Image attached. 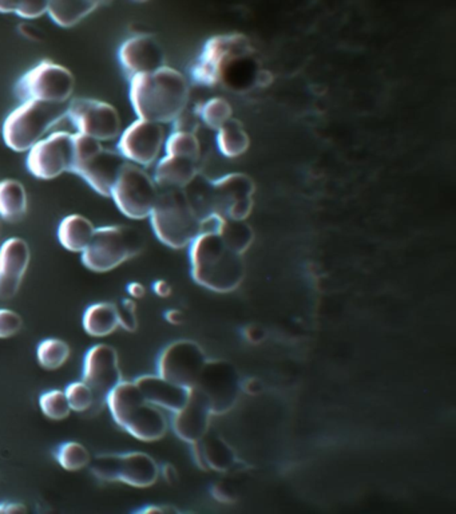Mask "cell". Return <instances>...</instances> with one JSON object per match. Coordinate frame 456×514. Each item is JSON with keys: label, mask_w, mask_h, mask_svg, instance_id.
I'll list each match as a JSON object with an SVG mask.
<instances>
[{"label": "cell", "mask_w": 456, "mask_h": 514, "mask_svg": "<svg viewBox=\"0 0 456 514\" xmlns=\"http://www.w3.org/2000/svg\"><path fill=\"white\" fill-rule=\"evenodd\" d=\"M129 80V97L138 118L173 124L188 107L190 86L178 70L163 66Z\"/></svg>", "instance_id": "1"}, {"label": "cell", "mask_w": 456, "mask_h": 514, "mask_svg": "<svg viewBox=\"0 0 456 514\" xmlns=\"http://www.w3.org/2000/svg\"><path fill=\"white\" fill-rule=\"evenodd\" d=\"M190 272L194 282L207 291L229 294L245 277L242 255L236 253L213 232H201L189 245Z\"/></svg>", "instance_id": "2"}, {"label": "cell", "mask_w": 456, "mask_h": 514, "mask_svg": "<svg viewBox=\"0 0 456 514\" xmlns=\"http://www.w3.org/2000/svg\"><path fill=\"white\" fill-rule=\"evenodd\" d=\"M106 405L114 422L138 441L156 442L168 433L162 409L146 400L134 380H121L107 395Z\"/></svg>", "instance_id": "3"}, {"label": "cell", "mask_w": 456, "mask_h": 514, "mask_svg": "<svg viewBox=\"0 0 456 514\" xmlns=\"http://www.w3.org/2000/svg\"><path fill=\"white\" fill-rule=\"evenodd\" d=\"M148 218L156 237L173 250L189 248L201 233V221L183 189H160Z\"/></svg>", "instance_id": "4"}, {"label": "cell", "mask_w": 456, "mask_h": 514, "mask_svg": "<svg viewBox=\"0 0 456 514\" xmlns=\"http://www.w3.org/2000/svg\"><path fill=\"white\" fill-rule=\"evenodd\" d=\"M69 103L28 100L13 109L1 126L4 144L13 151H28L47 132L66 118Z\"/></svg>", "instance_id": "5"}, {"label": "cell", "mask_w": 456, "mask_h": 514, "mask_svg": "<svg viewBox=\"0 0 456 514\" xmlns=\"http://www.w3.org/2000/svg\"><path fill=\"white\" fill-rule=\"evenodd\" d=\"M146 240L139 229L130 225H104L95 228L92 242L82 252V263L92 272L104 274L137 257Z\"/></svg>", "instance_id": "6"}, {"label": "cell", "mask_w": 456, "mask_h": 514, "mask_svg": "<svg viewBox=\"0 0 456 514\" xmlns=\"http://www.w3.org/2000/svg\"><path fill=\"white\" fill-rule=\"evenodd\" d=\"M90 465L98 480L122 482L138 489L150 488L160 478L158 464L142 451L103 453L94 458Z\"/></svg>", "instance_id": "7"}, {"label": "cell", "mask_w": 456, "mask_h": 514, "mask_svg": "<svg viewBox=\"0 0 456 514\" xmlns=\"http://www.w3.org/2000/svg\"><path fill=\"white\" fill-rule=\"evenodd\" d=\"M251 46L244 34L215 35L207 39L192 66V78L202 86H215L225 75L232 63L249 55Z\"/></svg>", "instance_id": "8"}, {"label": "cell", "mask_w": 456, "mask_h": 514, "mask_svg": "<svg viewBox=\"0 0 456 514\" xmlns=\"http://www.w3.org/2000/svg\"><path fill=\"white\" fill-rule=\"evenodd\" d=\"M74 89L75 78L69 69L53 60H42L19 78L13 92L22 102L67 103Z\"/></svg>", "instance_id": "9"}, {"label": "cell", "mask_w": 456, "mask_h": 514, "mask_svg": "<svg viewBox=\"0 0 456 514\" xmlns=\"http://www.w3.org/2000/svg\"><path fill=\"white\" fill-rule=\"evenodd\" d=\"M160 188L142 166L126 162L110 197L122 215L131 220L150 218Z\"/></svg>", "instance_id": "10"}, {"label": "cell", "mask_w": 456, "mask_h": 514, "mask_svg": "<svg viewBox=\"0 0 456 514\" xmlns=\"http://www.w3.org/2000/svg\"><path fill=\"white\" fill-rule=\"evenodd\" d=\"M240 373L233 363L224 359L206 360L195 389L205 397L213 415L230 412L240 397Z\"/></svg>", "instance_id": "11"}, {"label": "cell", "mask_w": 456, "mask_h": 514, "mask_svg": "<svg viewBox=\"0 0 456 514\" xmlns=\"http://www.w3.org/2000/svg\"><path fill=\"white\" fill-rule=\"evenodd\" d=\"M74 133L59 130L42 138L28 150L26 166L40 180H53L74 169Z\"/></svg>", "instance_id": "12"}, {"label": "cell", "mask_w": 456, "mask_h": 514, "mask_svg": "<svg viewBox=\"0 0 456 514\" xmlns=\"http://www.w3.org/2000/svg\"><path fill=\"white\" fill-rule=\"evenodd\" d=\"M66 117L78 133L101 142L118 139L122 133L119 112L113 105L94 98L71 100Z\"/></svg>", "instance_id": "13"}, {"label": "cell", "mask_w": 456, "mask_h": 514, "mask_svg": "<svg viewBox=\"0 0 456 514\" xmlns=\"http://www.w3.org/2000/svg\"><path fill=\"white\" fill-rule=\"evenodd\" d=\"M206 360L200 344L188 339L175 341L162 350L157 362V374L181 387L193 389Z\"/></svg>", "instance_id": "14"}, {"label": "cell", "mask_w": 456, "mask_h": 514, "mask_svg": "<svg viewBox=\"0 0 456 514\" xmlns=\"http://www.w3.org/2000/svg\"><path fill=\"white\" fill-rule=\"evenodd\" d=\"M165 141L166 134L162 124L138 118L122 130L118 151L126 161L145 168L160 160Z\"/></svg>", "instance_id": "15"}, {"label": "cell", "mask_w": 456, "mask_h": 514, "mask_svg": "<svg viewBox=\"0 0 456 514\" xmlns=\"http://www.w3.org/2000/svg\"><path fill=\"white\" fill-rule=\"evenodd\" d=\"M212 189L216 213L233 220H248L251 216L256 185L248 174H225L212 181Z\"/></svg>", "instance_id": "16"}, {"label": "cell", "mask_w": 456, "mask_h": 514, "mask_svg": "<svg viewBox=\"0 0 456 514\" xmlns=\"http://www.w3.org/2000/svg\"><path fill=\"white\" fill-rule=\"evenodd\" d=\"M82 380L95 395V403L106 402L107 395L122 380L119 356L109 344H95L85 355Z\"/></svg>", "instance_id": "17"}, {"label": "cell", "mask_w": 456, "mask_h": 514, "mask_svg": "<svg viewBox=\"0 0 456 514\" xmlns=\"http://www.w3.org/2000/svg\"><path fill=\"white\" fill-rule=\"evenodd\" d=\"M118 59L129 78L166 66L165 50L153 34H137L127 38L118 50Z\"/></svg>", "instance_id": "18"}, {"label": "cell", "mask_w": 456, "mask_h": 514, "mask_svg": "<svg viewBox=\"0 0 456 514\" xmlns=\"http://www.w3.org/2000/svg\"><path fill=\"white\" fill-rule=\"evenodd\" d=\"M126 162L119 151L102 148L87 160L80 162L72 173L82 177L97 193L110 197Z\"/></svg>", "instance_id": "19"}, {"label": "cell", "mask_w": 456, "mask_h": 514, "mask_svg": "<svg viewBox=\"0 0 456 514\" xmlns=\"http://www.w3.org/2000/svg\"><path fill=\"white\" fill-rule=\"evenodd\" d=\"M212 410L205 397L193 387L189 390L186 403L178 412H173L171 427L175 435L189 445L202 439L210 429Z\"/></svg>", "instance_id": "20"}, {"label": "cell", "mask_w": 456, "mask_h": 514, "mask_svg": "<svg viewBox=\"0 0 456 514\" xmlns=\"http://www.w3.org/2000/svg\"><path fill=\"white\" fill-rule=\"evenodd\" d=\"M31 260L28 244L19 237L4 241L0 247V300L15 296L23 283Z\"/></svg>", "instance_id": "21"}, {"label": "cell", "mask_w": 456, "mask_h": 514, "mask_svg": "<svg viewBox=\"0 0 456 514\" xmlns=\"http://www.w3.org/2000/svg\"><path fill=\"white\" fill-rule=\"evenodd\" d=\"M134 382L146 400L162 410L178 412L189 397V390L173 383L158 374L142 375Z\"/></svg>", "instance_id": "22"}, {"label": "cell", "mask_w": 456, "mask_h": 514, "mask_svg": "<svg viewBox=\"0 0 456 514\" xmlns=\"http://www.w3.org/2000/svg\"><path fill=\"white\" fill-rule=\"evenodd\" d=\"M198 174V161L165 154L157 162L153 178L160 189H183Z\"/></svg>", "instance_id": "23"}, {"label": "cell", "mask_w": 456, "mask_h": 514, "mask_svg": "<svg viewBox=\"0 0 456 514\" xmlns=\"http://www.w3.org/2000/svg\"><path fill=\"white\" fill-rule=\"evenodd\" d=\"M95 227L92 221L82 215H69L59 223L58 240L70 252L82 253L92 242Z\"/></svg>", "instance_id": "24"}, {"label": "cell", "mask_w": 456, "mask_h": 514, "mask_svg": "<svg viewBox=\"0 0 456 514\" xmlns=\"http://www.w3.org/2000/svg\"><path fill=\"white\" fill-rule=\"evenodd\" d=\"M198 446L207 470L225 473L234 468L237 457L233 447L229 445L221 435L217 434L216 432L209 429L202 439L198 441Z\"/></svg>", "instance_id": "25"}, {"label": "cell", "mask_w": 456, "mask_h": 514, "mask_svg": "<svg viewBox=\"0 0 456 514\" xmlns=\"http://www.w3.org/2000/svg\"><path fill=\"white\" fill-rule=\"evenodd\" d=\"M83 330L94 338H104L119 328L118 309L114 303L101 301L87 307L82 318Z\"/></svg>", "instance_id": "26"}, {"label": "cell", "mask_w": 456, "mask_h": 514, "mask_svg": "<svg viewBox=\"0 0 456 514\" xmlns=\"http://www.w3.org/2000/svg\"><path fill=\"white\" fill-rule=\"evenodd\" d=\"M27 213V192L23 183L6 178L0 181V218L19 223Z\"/></svg>", "instance_id": "27"}, {"label": "cell", "mask_w": 456, "mask_h": 514, "mask_svg": "<svg viewBox=\"0 0 456 514\" xmlns=\"http://www.w3.org/2000/svg\"><path fill=\"white\" fill-rule=\"evenodd\" d=\"M217 148L227 159H237L248 151L251 138L239 119L232 118L217 130Z\"/></svg>", "instance_id": "28"}, {"label": "cell", "mask_w": 456, "mask_h": 514, "mask_svg": "<svg viewBox=\"0 0 456 514\" xmlns=\"http://www.w3.org/2000/svg\"><path fill=\"white\" fill-rule=\"evenodd\" d=\"M95 10L89 0H47V15L66 28L80 23Z\"/></svg>", "instance_id": "29"}, {"label": "cell", "mask_w": 456, "mask_h": 514, "mask_svg": "<svg viewBox=\"0 0 456 514\" xmlns=\"http://www.w3.org/2000/svg\"><path fill=\"white\" fill-rule=\"evenodd\" d=\"M217 233L232 251L240 255L248 251L254 240V230L246 220L224 218Z\"/></svg>", "instance_id": "30"}, {"label": "cell", "mask_w": 456, "mask_h": 514, "mask_svg": "<svg viewBox=\"0 0 456 514\" xmlns=\"http://www.w3.org/2000/svg\"><path fill=\"white\" fill-rule=\"evenodd\" d=\"M183 191L200 221L216 213L212 181H206L198 174L192 183L183 188Z\"/></svg>", "instance_id": "31"}, {"label": "cell", "mask_w": 456, "mask_h": 514, "mask_svg": "<svg viewBox=\"0 0 456 514\" xmlns=\"http://www.w3.org/2000/svg\"><path fill=\"white\" fill-rule=\"evenodd\" d=\"M70 355H71V348L69 343L57 338L42 341L36 348L38 363L45 370L50 371L65 366L66 362L69 360Z\"/></svg>", "instance_id": "32"}, {"label": "cell", "mask_w": 456, "mask_h": 514, "mask_svg": "<svg viewBox=\"0 0 456 514\" xmlns=\"http://www.w3.org/2000/svg\"><path fill=\"white\" fill-rule=\"evenodd\" d=\"M163 150L169 156H180L194 161H200L201 157V144L193 132L174 130L166 138Z\"/></svg>", "instance_id": "33"}, {"label": "cell", "mask_w": 456, "mask_h": 514, "mask_svg": "<svg viewBox=\"0 0 456 514\" xmlns=\"http://www.w3.org/2000/svg\"><path fill=\"white\" fill-rule=\"evenodd\" d=\"M54 456L58 464L67 471H78L87 468L92 462V456L89 450L75 441L60 444L55 449Z\"/></svg>", "instance_id": "34"}, {"label": "cell", "mask_w": 456, "mask_h": 514, "mask_svg": "<svg viewBox=\"0 0 456 514\" xmlns=\"http://www.w3.org/2000/svg\"><path fill=\"white\" fill-rule=\"evenodd\" d=\"M198 118L212 130H218L233 118L232 105L225 98L215 97L207 100L198 109Z\"/></svg>", "instance_id": "35"}, {"label": "cell", "mask_w": 456, "mask_h": 514, "mask_svg": "<svg viewBox=\"0 0 456 514\" xmlns=\"http://www.w3.org/2000/svg\"><path fill=\"white\" fill-rule=\"evenodd\" d=\"M39 407L43 415L51 421H63L69 418V400L66 398L65 391L62 390H50L40 395Z\"/></svg>", "instance_id": "36"}, {"label": "cell", "mask_w": 456, "mask_h": 514, "mask_svg": "<svg viewBox=\"0 0 456 514\" xmlns=\"http://www.w3.org/2000/svg\"><path fill=\"white\" fill-rule=\"evenodd\" d=\"M0 12L33 21L47 14V0H0Z\"/></svg>", "instance_id": "37"}, {"label": "cell", "mask_w": 456, "mask_h": 514, "mask_svg": "<svg viewBox=\"0 0 456 514\" xmlns=\"http://www.w3.org/2000/svg\"><path fill=\"white\" fill-rule=\"evenodd\" d=\"M66 398L69 400L71 412H85L90 410L92 405H95V395L90 386L83 382H71L65 390Z\"/></svg>", "instance_id": "38"}, {"label": "cell", "mask_w": 456, "mask_h": 514, "mask_svg": "<svg viewBox=\"0 0 456 514\" xmlns=\"http://www.w3.org/2000/svg\"><path fill=\"white\" fill-rule=\"evenodd\" d=\"M118 309V319H119V327H122L125 331L136 332L138 330L137 303L134 299L127 297L122 299L119 304H116Z\"/></svg>", "instance_id": "39"}, {"label": "cell", "mask_w": 456, "mask_h": 514, "mask_svg": "<svg viewBox=\"0 0 456 514\" xmlns=\"http://www.w3.org/2000/svg\"><path fill=\"white\" fill-rule=\"evenodd\" d=\"M23 328V318L9 309H0V339L18 335Z\"/></svg>", "instance_id": "40"}, {"label": "cell", "mask_w": 456, "mask_h": 514, "mask_svg": "<svg viewBox=\"0 0 456 514\" xmlns=\"http://www.w3.org/2000/svg\"><path fill=\"white\" fill-rule=\"evenodd\" d=\"M212 496L218 503H233L237 498L236 491L227 482H217L212 486Z\"/></svg>", "instance_id": "41"}, {"label": "cell", "mask_w": 456, "mask_h": 514, "mask_svg": "<svg viewBox=\"0 0 456 514\" xmlns=\"http://www.w3.org/2000/svg\"><path fill=\"white\" fill-rule=\"evenodd\" d=\"M242 335H244V338H245L246 342L251 343V344H260V343H263L264 341H265L266 331H265V328H263V327L259 326V324H251V326H248V327L244 328Z\"/></svg>", "instance_id": "42"}, {"label": "cell", "mask_w": 456, "mask_h": 514, "mask_svg": "<svg viewBox=\"0 0 456 514\" xmlns=\"http://www.w3.org/2000/svg\"><path fill=\"white\" fill-rule=\"evenodd\" d=\"M263 389V383L257 378H248L241 382V391L246 392L248 395H257Z\"/></svg>", "instance_id": "43"}, {"label": "cell", "mask_w": 456, "mask_h": 514, "mask_svg": "<svg viewBox=\"0 0 456 514\" xmlns=\"http://www.w3.org/2000/svg\"><path fill=\"white\" fill-rule=\"evenodd\" d=\"M178 510L175 508H173L170 505H148L142 509H139L137 513L142 514H165V513H177Z\"/></svg>", "instance_id": "44"}, {"label": "cell", "mask_w": 456, "mask_h": 514, "mask_svg": "<svg viewBox=\"0 0 456 514\" xmlns=\"http://www.w3.org/2000/svg\"><path fill=\"white\" fill-rule=\"evenodd\" d=\"M160 476H162V478L169 485H174L178 481V471L171 464L162 465V468H160Z\"/></svg>", "instance_id": "45"}, {"label": "cell", "mask_w": 456, "mask_h": 514, "mask_svg": "<svg viewBox=\"0 0 456 514\" xmlns=\"http://www.w3.org/2000/svg\"><path fill=\"white\" fill-rule=\"evenodd\" d=\"M127 294L134 300H139L146 295V287L138 282H131L127 284Z\"/></svg>", "instance_id": "46"}, {"label": "cell", "mask_w": 456, "mask_h": 514, "mask_svg": "<svg viewBox=\"0 0 456 514\" xmlns=\"http://www.w3.org/2000/svg\"><path fill=\"white\" fill-rule=\"evenodd\" d=\"M27 508L21 503H0V514L26 513Z\"/></svg>", "instance_id": "47"}, {"label": "cell", "mask_w": 456, "mask_h": 514, "mask_svg": "<svg viewBox=\"0 0 456 514\" xmlns=\"http://www.w3.org/2000/svg\"><path fill=\"white\" fill-rule=\"evenodd\" d=\"M19 28H21V34L26 36L27 39H30V41H35V42H36V41H39V39L42 38V31H40L38 27L33 26V24H21Z\"/></svg>", "instance_id": "48"}, {"label": "cell", "mask_w": 456, "mask_h": 514, "mask_svg": "<svg viewBox=\"0 0 456 514\" xmlns=\"http://www.w3.org/2000/svg\"><path fill=\"white\" fill-rule=\"evenodd\" d=\"M171 286L166 280H156L153 283V292L158 297H169L171 295Z\"/></svg>", "instance_id": "49"}, {"label": "cell", "mask_w": 456, "mask_h": 514, "mask_svg": "<svg viewBox=\"0 0 456 514\" xmlns=\"http://www.w3.org/2000/svg\"><path fill=\"white\" fill-rule=\"evenodd\" d=\"M183 319H185V316H183V312L181 309H171L165 312V320L169 324H173V326L183 324Z\"/></svg>", "instance_id": "50"}, {"label": "cell", "mask_w": 456, "mask_h": 514, "mask_svg": "<svg viewBox=\"0 0 456 514\" xmlns=\"http://www.w3.org/2000/svg\"><path fill=\"white\" fill-rule=\"evenodd\" d=\"M256 83L261 87H266L272 83V74L268 73V71H260L257 73V77H256Z\"/></svg>", "instance_id": "51"}, {"label": "cell", "mask_w": 456, "mask_h": 514, "mask_svg": "<svg viewBox=\"0 0 456 514\" xmlns=\"http://www.w3.org/2000/svg\"><path fill=\"white\" fill-rule=\"evenodd\" d=\"M89 1L92 3L95 9H98V7H101L103 4H107L110 0H89Z\"/></svg>", "instance_id": "52"}, {"label": "cell", "mask_w": 456, "mask_h": 514, "mask_svg": "<svg viewBox=\"0 0 456 514\" xmlns=\"http://www.w3.org/2000/svg\"><path fill=\"white\" fill-rule=\"evenodd\" d=\"M136 1H139V3H143V1H148V0H136Z\"/></svg>", "instance_id": "53"}]
</instances>
